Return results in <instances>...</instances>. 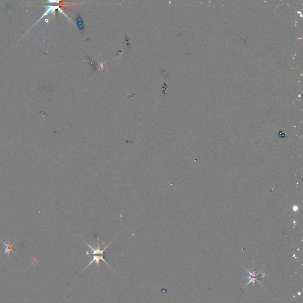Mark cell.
Masks as SVG:
<instances>
[{"label": "cell", "mask_w": 303, "mask_h": 303, "mask_svg": "<svg viewBox=\"0 0 303 303\" xmlns=\"http://www.w3.org/2000/svg\"><path fill=\"white\" fill-rule=\"evenodd\" d=\"M111 243H112V242H111L110 243H108V244L107 245V246H106L105 247L104 249H100V246H99V243H98V246H97V247H96V248L95 249V248H94V247L92 246H91L90 244H88V243H86V245H88V246L90 248V249H91V253H90L89 252H86V255H104V256H105L106 255L104 254V252H105L106 249H107V248L108 247V246L110 245V244Z\"/></svg>", "instance_id": "obj_1"}, {"label": "cell", "mask_w": 303, "mask_h": 303, "mask_svg": "<svg viewBox=\"0 0 303 303\" xmlns=\"http://www.w3.org/2000/svg\"><path fill=\"white\" fill-rule=\"evenodd\" d=\"M92 256V258L91 260V261H90V263L88 264V265H87V266H86V267L84 269V270H82V272L83 271H84L85 270L86 268H88V267H90V266L91 265L92 263H94V262H95V264H96V265H97L98 268H99V262H100V261H103L104 262H105V263H106V264H107V265H108L109 267L112 268V267H110V265L108 263V262H107V261L104 259V255H101V256L93 255V256Z\"/></svg>", "instance_id": "obj_2"}, {"label": "cell", "mask_w": 303, "mask_h": 303, "mask_svg": "<svg viewBox=\"0 0 303 303\" xmlns=\"http://www.w3.org/2000/svg\"><path fill=\"white\" fill-rule=\"evenodd\" d=\"M2 242L3 243L4 247H5V250H4V255L7 254L8 256H10V253L13 252V254L16 255L15 252H14V244H11L10 242H5L4 240H1Z\"/></svg>", "instance_id": "obj_3"}, {"label": "cell", "mask_w": 303, "mask_h": 303, "mask_svg": "<svg viewBox=\"0 0 303 303\" xmlns=\"http://www.w3.org/2000/svg\"><path fill=\"white\" fill-rule=\"evenodd\" d=\"M76 23L79 32L82 33H84L85 32L84 23L81 15L79 13H77L76 15Z\"/></svg>", "instance_id": "obj_4"}, {"label": "cell", "mask_w": 303, "mask_h": 303, "mask_svg": "<svg viewBox=\"0 0 303 303\" xmlns=\"http://www.w3.org/2000/svg\"><path fill=\"white\" fill-rule=\"evenodd\" d=\"M87 61H88V63L90 67L91 68L92 71H93L94 72L96 71L97 69V63L95 61H94V60L92 59L90 57H87Z\"/></svg>", "instance_id": "obj_5"}, {"label": "cell", "mask_w": 303, "mask_h": 303, "mask_svg": "<svg viewBox=\"0 0 303 303\" xmlns=\"http://www.w3.org/2000/svg\"><path fill=\"white\" fill-rule=\"evenodd\" d=\"M125 39L126 40V42H127V48H128V49H130V44L129 43V40H128V37H127V36L126 35H125Z\"/></svg>", "instance_id": "obj_6"}]
</instances>
